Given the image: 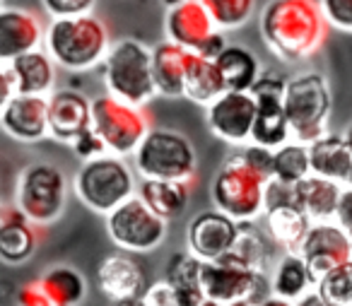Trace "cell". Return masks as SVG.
<instances>
[{"label": "cell", "mask_w": 352, "mask_h": 306, "mask_svg": "<svg viewBox=\"0 0 352 306\" xmlns=\"http://www.w3.org/2000/svg\"><path fill=\"white\" fill-rule=\"evenodd\" d=\"M326 30L318 0H270L261 12V36L283 63L311 58L326 44Z\"/></svg>", "instance_id": "1"}, {"label": "cell", "mask_w": 352, "mask_h": 306, "mask_svg": "<svg viewBox=\"0 0 352 306\" xmlns=\"http://www.w3.org/2000/svg\"><path fill=\"white\" fill-rule=\"evenodd\" d=\"M36 251V229L17 205L0 210V258L10 265L25 263Z\"/></svg>", "instance_id": "23"}, {"label": "cell", "mask_w": 352, "mask_h": 306, "mask_svg": "<svg viewBox=\"0 0 352 306\" xmlns=\"http://www.w3.org/2000/svg\"><path fill=\"white\" fill-rule=\"evenodd\" d=\"M217 68H220L222 78H225L227 92H251L254 85L258 83L261 63L246 46H227L220 56H217Z\"/></svg>", "instance_id": "27"}, {"label": "cell", "mask_w": 352, "mask_h": 306, "mask_svg": "<svg viewBox=\"0 0 352 306\" xmlns=\"http://www.w3.org/2000/svg\"><path fill=\"white\" fill-rule=\"evenodd\" d=\"M316 292L331 306H352V261L328 272L316 285Z\"/></svg>", "instance_id": "35"}, {"label": "cell", "mask_w": 352, "mask_h": 306, "mask_svg": "<svg viewBox=\"0 0 352 306\" xmlns=\"http://www.w3.org/2000/svg\"><path fill=\"white\" fill-rule=\"evenodd\" d=\"M203 306H251L249 301H234V304H220V301H210V299H206L203 301Z\"/></svg>", "instance_id": "47"}, {"label": "cell", "mask_w": 352, "mask_h": 306, "mask_svg": "<svg viewBox=\"0 0 352 306\" xmlns=\"http://www.w3.org/2000/svg\"><path fill=\"white\" fill-rule=\"evenodd\" d=\"M94 128L92 102L78 89H58L49 97V133L60 142L75 145Z\"/></svg>", "instance_id": "17"}, {"label": "cell", "mask_w": 352, "mask_h": 306, "mask_svg": "<svg viewBox=\"0 0 352 306\" xmlns=\"http://www.w3.org/2000/svg\"><path fill=\"white\" fill-rule=\"evenodd\" d=\"M268 215V227L270 237L275 239V243H280L283 248H287V253H299L302 243L307 241L309 232H311V217L304 212L302 208H275Z\"/></svg>", "instance_id": "29"}, {"label": "cell", "mask_w": 352, "mask_h": 306, "mask_svg": "<svg viewBox=\"0 0 352 306\" xmlns=\"http://www.w3.org/2000/svg\"><path fill=\"white\" fill-rule=\"evenodd\" d=\"M309 285L311 282V275H309V267L304 263V258L299 253H287L283 256V261L278 263L273 275V289L275 296H283L287 301L302 299L307 294Z\"/></svg>", "instance_id": "31"}, {"label": "cell", "mask_w": 352, "mask_h": 306, "mask_svg": "<svg viewBox=\"0 0 352 306\" xmlns=\"http://www.w3.org/2000/svg\"><path fill=\"white\" fill-rule=\"evenodd\" d=\"M80 200L92 212L111 215L133 198V174L118 157H97L82 164L75 179Z\"/></svg>", "instance_id": "8"}, {"label": "cell", "mask_w": 352, "mask_h": 306, "mask_svg": "<svg viewBox=\"0 0 352 306\" xmlns=\"http://www.w3.org/2000/svg\"><path fill=\"white\" fill-rule=\"evenodd\" d=\"M244 157L256 171L265 176V179H273V150L268 147H261V145H249L244 147Z\"/></svg>", "instance_id": "41"}, {"label": "cell", "mask_w": 352, "mask_h": 306, "mask_svg": "<svg viewBox=\"0 0 352 306\" xmlns=\"http://www.w3.org/2000/svg\"><path fill=\"white\" fill-rule=\"evenodd\" d=\"M145 306H203L206 294H193V292H184L179 287H171L169 282H157L150 285L147 294L142 296Z\"/></svg>", "instance_id": "36"}, {"label": "cell", "mask_w": 352, "mask_h": 306, "mask_svg": "<svg viewBox=\"0 0 352 306\" xmlns=\"http://www.w3.org/2000/svg\"><path fill=\"white\" fill-rule=\"evenodd\" d=\"M41 22L36 15L22 8H3L0 10V61L10 63L32 51H39Z\"/></svg>", "instance_id": "21"}, {"label": "cell", "mask_w": 352, "mask_h": 306, "mask_svg": "<svg viewBox=\"0 0 352 306\" xmlns=\"http://www.w3.org/2000/svg\"><path fill=\"white\" fill-rule=\"evenodd\" d=\"M17 304L20 306H54V301L49 299V294L44 292L39 280L25 282V285L17 289Z\"/></svg>", "instance_id": "43"}, {"label": "cell", "mask_w": 352, "mask_h": 306, "mask_svg": "<svg viewBox=\"0 0 352 306\" xmlns=\"http://www.w3.org/2000/svg\"><path fill=\"white\" fill-rule=\"evenodd\" d=\"M268 181L270 179H265L246 162L244 152H234L232 157H227L212 179L210 195L215 210L230 215L236 222H249L261 210H265Z\"/></svg>", "instance_id": "3"}, {"label": "cell", "mask_w": 352, "mask_h": 306, "mask_svg": "<svg viewBox=\"0 0 352 306\" xmlns=\"http://www.w3.org/2000/svg\"><path fill=\"white\" fill-rule=\"evenodd\" d=\"M230 253L239 258V261H244L254 270H263L265 267V243L254 232V227H249V222H241L239 239H236L234 248Z\"/></svg>", "instance_id": "37"}, {"label": "cell", "mask_w": 352, "mask_h": 306, "mask_svg": "<svg viewBox=\"0 0 352 306\" xmlns=\"http://www.w3.org/2000/svg\"><path fill=\"white\" fill-rule=\"evenodd\" d=\"M336 224L352 239V188L342 190L340 205H338V212H336Z\"/></svg>", "instance_id": "44"}, {"label": "cell", "mask_w": 352, "mask_h": 306, "mask_svg": "<svg viewBox=\"0 0 352 306\" xmlns=\"http://www.w3.org/2000/svg\"><path fill=\"white\" fill-rule=\"evenodd\" d=\"M311 174L352 188V145L345 135H323L309 145Z\"/></svg>", "instance_id": "22"}, {"label": "cell", "mask_w": 352, "mask_h": 306, "mask_svg": "<svg viewBox=\"0 0 352 306\" xmlns=\"http://www.w3.org/2000/svg\"><path fill=\"white\" fill-rule=\"evenodd\" d=\"M107 232L116 246L133 253H145L164 241L166 222L142 203L140 195H133L121 208L107 215Z\"/></svg>", "instance_id": "10"}, {"label": "cell", "mask_w": 352, "mask_h": 306, "mask_svg": "<svg viewBox=\"0 0 352 306\" xmlns=\"http://www.w3.org/2000/svg\"><path fill=\"white\" fill-rule=\"evenodd\" d=\"M285 89L287 80L278 73H263L254 85L251 94L256 99V123L251 133V142L268 150H280L289 140V123L285 116Z\"/></svg>", "instance_id": "11"}, {"label": "cell", "mask_w": 352, "mask_h": 306, "mask_svg": "<svg viewBox=\"0 0 352 306\" xmlns=\"http://www.w3.org/2000/svg\"><path fill=\"white\" fill-rule=\"evenodd\" d=\"M191 56L193 51L182 49L171 41H162L152 49V73H155L157 94H162V97H184Z\"/></svg>", "instance_id": "24"}, {"label": "cell", "mask_w": 352, "mask_h": 306, "mask_svg": "<svg viewBox=\"0 0 352 306\" xmlns=\"http://www.w3.org/2000/svg\"><path fill=\"white\" fill-rule=\"evenodd\" d=\"M56 61L44 51H32L20 58L3 63V102L15 94L46 97L56 83Z\"/></svg>", "instance_id": "15"}, {"label": "cell", "mask_w": 352, "mask_h": 306, "mask_svg": "<svg viewBox=\"0 0 352 306\" xmlns=\"http://www.w3.org/2000/svg\"><path fill=\"white\" fill-rule=\"evenodd\" d=\"M258 272L261 270H254L244 261L227 253L220 261L203 263V294H206V299L220 301V304L249 301L256 280H258Z\"/></svg>", "instance_id": "12"}, {"label": "cell", "mask_w": 352, "mask_h": 306, "mask_svg": "<svg viewBox=\"0 0 352 306\" xmlns=\"http://www.w3.org/2000/svg\"><path fill=\"white\" fill-rule=\"evenodd\" d=\"M94 3H97V0H41L44 10L49 12V15H54L56 20L92 15Z\"/></svg>", "instance_id": "39"}, {"label": "cell", "mask_w": 352, "mask_h": 306, "mask_svg": "<svg viewBox=\"0 0 352 306\" xmlns=\"http://www.w3.org/2000/svg\"><path fill=\"white\" fill-rule=\"evenodd\" d=\"M97 282L113 304L142 299L150 289L140 263H135L131 256H123V253L104 258L97 270Z\"/></svg>", "instance_id": "20"}, {"label": "cell", "mask_w": 352, "mask_h": 306, "mask_svg": "<svg viewBox=\"0 0 352 306\" xmlns=\"http://www.w3.org/2000/svg\"><path fill=\"white\" fill-rule=\"evenodd\" d=\"M345 138L350 140V145H352V126H350V131H347V135H345Z\"/></svg>", "instance_id": "49"}, {"label": "cell", "mask_w": 352, "mask_h": 306, "mask_svg": "<svg viewBox=\"0 0 352 306\" xmlns=\"http://www.w3.org/2000/svg\"><path fill=\"white\" fill-rule=\"evenodd\" d=\"M162 3H164V6L171 10V8H179V6H182V3H186V0H162Z\"/></svg>", "instance_id": "48"}, {"label": "cell", "mask_w": 352, "mask_h": 306, "mask_svg": "<svg viewBox=\"0 0 352 306\" xmlns=\"http://www.w3.org/2000/svg\"><path fill=\"white\" fill-rule=\"evenodd\" d=\"M104 80H107L109 94L142 107L157 94L155 73H152V49H147L138 39H118L111 44L107 58H104Z\"/></svg>", "instance_id": "4"}, {"label": "cell", "mask_w": 352, "mask_h": 306, "mask_svg": "<svg viewBox=\"0 0 352 306\" xmlns=\"http://www.w3.org/2000/svg\"><path fill=\"white\" fill-rule=\"evenodd\" d=\"M299 256L304 258L314 287L331 270L352 261V239L333 222H316L302 243Z\"/></svg>", "instance_id": "13"}, {"label": "cell", "mask_w": 352, "mask_h": 306, "mask_svg": "<svg viewBox=\"0 0 352 306\" xmlns=\"http://www.w3.org/2000/svg\"><path fill=\"white\" fill-rule=\"evenodd\" d=\"M142 179L188 181L196 174V147L186 135L166 128H152L135 152Z\"/></svg>", "instance_id": "6"}, {"label": "cell", "mask_w": 352, "mask_h": 306, "mask_svg": "<svg viewBox=\"0 0 352 306\" xmlns=\"http://www.w3.org/2000/svg\"><path fill=\"white\" fill-rule=\"evenodd\" d=\"M225 92H227L225 78H222L215 61H208V58H203V56L193 54L191 63H188V70H186L184 97L196 104L210 107V104L217 102Z\"/></svg>", "instance_id": "28"}, {"label": "cell", "mask_w": 352, "mask_h": 306, "mask_svg": "<svg viewBox=\"0 0 352 306\" xmlns=\"http://www.w3.org/2000/svg\"><path fill=\"white\" fill-rule=\"evenodd\" d=\"M46 49L60 68L89 70L107 58L111 44L107 25L97 15H82L51 22L46 32Z\"/></svg>", "instance_id": "2"}, {"label": "cell", "mask_w": 352, "mask_h": 306, "mask_svg": "<svg viewBox=\"0 0 352 306\" xmlns=\"http://www.w3.org/2000/svg\"><path fill=\"white\" fill-rule=\"evenodd\" d=\"M0 123L10 138L22 142H36L49 133V97L15 94L0 109Z\"/></svg>", "instance_id": "19"}, {"label": "cell", "mask_w": 352, "mask_h": 306, "mask_svg": "<svg viewBox=\"0 0 352 306\" xmlns=\"http://www.w3.org/2000/svg\"><path fill=\"white\" fill-rule=\"evenodd\" d=\"M73 150H75V155H80L85 162L97 160V157H104V152H109L107 145H104V140L97 135V131H94V128L89 133H85V135L75 142Z\"/></svg>", "instance_id": "42"}, {"label": "cell", "mask_w": 352, "mask_h": 306, "mask_svg": "<svg viewBox=\"0 0 352 306\" xmlns=\"http://www.w3.org/2000/svg\"><path fill=\"white\" fill-rule=\"evenodd\" d=\"M258 306H292V301L283 299V296H270V299H265L263 304H258Z\"/></svg>", "instance_id": "46"}, {"label": "cell", "mask_w": 352, "mask_h": 306, "mask_svg": "<svg viewBox=\"0 0 352 306\" xmlns=\"http://www.w3.org/2000/svg\"><path fill=\"white\" fill-rule=\"evenodd\" d=\"M92 121L97 135L104 140L109 152L131 155L138 152L140 142L150 133L147 118L140 107L123 102L113 94H104L92 102Z\"/></svg>", "instance_id": "9"}, {"label": "cell", "mask_w": 352, "mask_h": 306, "mask_svg": "<svg viewBox=\"0 0 352 306\" xmlns=\"http://www.w3.org/2000/svg\"><path fill=\"white\" fill-rule=\"evenodd\" d=\"M164 30L171 44L182 46L186 51H198L206 46V41L212 34H217V25L203 0H186L179 8L166 10Z\"/></svg>", "instance_id": "18"}, {"label": "cell", "mask_w": 352, "mask_h": 306, "mask_svg": "<svg viewBox=\"0 0 352 306\" xmlns=\"http://www.w3.org/2000/svg\"><path fill=\"white\" fill-rule=\"evenodd\" d=\"M65 184L63 171L49 162H34L25 166L17 176L15 205L32 224H51L63 215Z\"/></svg>", "instance_id": "7"}, {"label": "cell", "mask_w": 352, "mask_h": 306, "mask_svg": "<svg viewBox=\"0 0 352 306\" xmlns=\"http://www.w3.org/2000/svg\"><path fill=\"white\" fill-rule=\"evenodd\" d=\"M328 25L342 32H352V0H318Z\"/></svg>", "instance_id": "40"}, {"label": "cell", "mask_w": 352, "mask_h": 306, "mask_svg": "<svg viewBox=\"0 0 352 306\" xmlns=\"http://www.w3.org/2000/svg\"><path fill=\"white\" fill-rule=\"evenodd\" d=\"M294 306H331V304H328V301L323 299V296L318 294L316 289H314V292H307V294H304Z\"/></svg>", "instance_id": "45"}, {"label": "cell", "mask_w": 352, "mask_h": 306, "mask_svg": "<svg viewBox=\"0 0 352 306\" xmlns=\"http://www.w3.org/2000/svg\"><path fill=\"white\" fill-rule=\"evenodd\" d=\"M294 205L299 208V198H297V186L294 184H285V181L270 179L268 188H265V212L275 208H287Z\"/></svg>", "instance_id": "38"}, {"label": "cell", "mask_w": 352, "mask_h": 306, "mask_svg": "<svg viewBox=\"0 0 352 306\" xmlns=\"http://www.w3.org/2000/svg\"><path fill=\"white\" fill-rule=\"evenodd\" d=\"M342 190L345 188H340V184L336 181L311 174L297 184L299 208L316 222H331V217H336L338 212Z\"/></svg>", "instance_id": "26"}, {"label": "cell", "mask_w": 352, "mask_h": 306, "mask_svg": "<svg viewBox=\"0 0 352 306\" xmlns=\"http://www.w3.org/2000/svg\"><path fill=\"white\" fill-rule=\"evenodd\" d=\"M54 306H78L85 299V277L70 265H54L39 277Z\"/></svg>", "instance_id": "30"}, {"label": "cell", "mask_w": 352, "mask_h": 306, "mask_svg": "<svg viewBox=\"0 0 352 306\" xmlns=\"http://www.w3.org/2000/svg\"><path fill=\"white\" fill-rule=\"evenodd\" d=\"M285 116L289 133L302 145L321 140L331 118V87L321 73H302L287 80L285 89Z\"/></svg>", "instance_id": "5"}, {"label": "cell", "mask_w": 352, "mask_h": 306, "mask_svg": "<svg viewBox=\"0 0 352 306\" xmlns=\"http://www.w3.org/2000/svg\"><path fill=\"white\" fill-rule=\"evenodd\" d=\"M138 195L142 198V203L152 210L155 215H160L164 222L169 219L182 217L188 208L191 200V188L188 181H152L142 179Z\"/></svg>", "instance_id": "25"}, {"label": "cell", "mask_w": 352, "mask_h": 306, "mask_svg": "<svg viewBox=\"0 0 352 306\" xmlns=\"http://www.w3.org/2000/svg\"><path fill=\"white\" fill-rule=\"evenodd\" d=\"M311 176V160H309V145L302 142H287L273 152V179L294 184Z\"/></svg>", "instance_id": "32"}, {"label": "cell", "mask_w": 352, "mask_h": 306, "mask_svg": "<svg viewBox=\"0 0 352 306\" xmlns=\"http://www.w3.org/2000/svg\"><path fill=\"white\" fill-rule=\"evenodd\" d=\"M203 6L208 8L217 27L236 30V27L246 25L251 20L256 0H203Z\"/></svg>", "instance_id": "34"}, {"label": "cell", "mask_w": 352, "mask_h": 306, "mask_svg": "<svg viewBox=\"0 0 352 306\" xmlns=\"http://www.w3.org/2000/svg\"><path fill=\"white\" fill-rule=\"evenodd\" d=\"M201 275H203V261L198 256H193L191 251H179L166 261L164 282H169L171 287H179L184 292H193V294H203Z\"/></svg>", "instance_id": "33"}, {"label": "cell", "mask_w": 352, "mask_h": 306, "mask_svg": "<svg viewBox=\"0 0 352 306\" xmlns=\"http://www.w3.org/2000/svg\"><path fill=\"white\" fill-rule=\"evenodd\" d=\"M256 99L251 92H225L208 107V128L225 142H244L254 133Z\"/></svg>", "instance_id": "16"}, {"label": "cell", "mask_w": 352, "mask_h": 306, "mask_svg": "<svg viewBox=\"0 0 352 306\" xmlns=\"http://www.w3.org/2000/svg\"><path fill=\"white\" fill-rule=\"evenodd\" d=\"M239 229L241 222L232 219L230 215L220 212V210H206V212L196 215L188 224V251L201 258L203 263L220 261L234 248Z\"/></svg>", "instance_id": "14"}]
</instances>
